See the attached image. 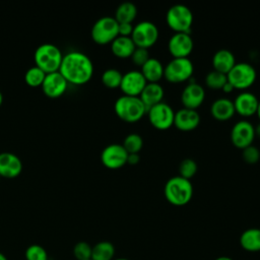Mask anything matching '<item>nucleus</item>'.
Returning <instances> with one entry per match:
<instances>
[{
  "mask_svg": "<svg viewBox=\"0 0 260 260\" xmlns=\"http://www.w3.org/2000/svg\"><path fill=\"white\" fill-rule=\"evenodd\" d=\"M140 161V155L139 153H128L127 157V165L135 166Z\"/></svg>",
  "mask_w": 260,
  "mask_h": 260,
  "instance_id": "38",
  "label": "nucleus"
},
{
  "mask_svg": "<svg viewBox=\"0 0 260 260\" xmlns=\"http://www.w3.org/2000/svg\"><path fill=\"white\" fill-rule=\"evenodd\" d=\"M197 170H198L197 162L193 158L187 157L181 160L179 165V176L185 179L191 180V178H193L196 175Z\"/></svg>",
  "mask_w": 260,
  "mask_h": 260,
  "instance_id": "32",
  "label": "nucleus"
},
{
  "mask_svg": "<svg viewBox=\"0 0 260 260\" xmlns=\"http://www.w3.org/2000/svg\"><path fill=\"white\" fill-rule=\"evenodd\" d=\"M194 49V41L190 34L174 32L168 41V50L173 58H189Z\"/></svg>",
  "mask_w": 260,
  "mask_h": 260,
  "instance_id": "12",
  "label": "nucleus"
},
{
  "mask_svg": "<svg viewBox=\"0 0 260 260\" xmlns=\"http://www.w3.org/2000/svg\"><path fill=\"white\" fill-rule=\"evenodd\" d=\"M254 129H255V136L260 138V122L256 126H254Z\"/></svg>",
  "mask_w": 260,
  "mask_h": 260,
  "instance_id": "40",
  "label": "nucleus"
},
{
  "mask_svg": "<svg viewBox=\"0 0 260 260\" xmlns=\"http://www.w3.org/2000/svg\"><path fill=\"white\" fill-rule=\"evenodd\" d=\"M128 152L123 147L122 144L112 143L107 145L101 153V161L102 164L112 170L120 169L127 165Z\"/></svg>",
  "mask_w": 260,
  "mask_h": 260,
  "instance_id": "13",
  "label": "nucleus"
},
{
  "mask_svg": "<svg viewBox=\"0 0 260 260\" xmlns=\"http://www.w3.org/2000/svg\"><path fill=\"white\" fill-rule=\"evenodd\" d=\"M90 260H91V259H90Z\"/></svg>",
  "mask_w": 260,
  "mask_h": 260,
  "instance_id": "47",
  "label": "nucleus"
},
{
  "mask_svg": "<svg viewBox=\"0 0 260 260\" xmlns=\"http://www.w3.org/2000/svg\"><path fill=\"white\" fill-rule=\"evenodd\" d=\"M147 81L140 70L132 69L127 71L122 76L120 89L125 95L139 96Z\"/></svg>",
  "mask_w": 260,
  "mask_h": 260,
  "instance_id": "15",
  "label": "nucleus"
},
{
  "mask_svg": "<svg viewBox=\"0 0 260 260\" xmlns=\"http://www.w3.org/2000/svg\"><path fill=\"white\" fill-rule=\"evenodd\" d=\"M256 115L259 119V122H260V100H259V104H258V108H257V112H256Z\"/></svg>",
  "mask_w": 260,
  "mask_h": 260,
  "instance_id": "42",
  "label": "nucleus"
},
{
  "mask_svg": "<svg viewBox=\"0 0 260 260\" xmlns=\"http://www.w3.org/2000/svg\"><path fill=\"white\" fill-rule=\"evenodd\" d=\"M236 114L234 103L229 98H218L210 105V115L217 121H228Z\"/></svg>",
  "mask_w": 260,
  "mask_h": 260,
  "instance_id": "20",
  "label": "nucleus"
},
{
  "mask_svg": "<svg viewBox=\"0 0 260 260\" xmlns=\"http://www.w3.org/2000/svg\"><path fill=\"white\" fill-rule=\"evenodd\" d=\"M113 260H129V259H127V258H115Z\"/></svg>",
  "mask_w": 260,
  "mask_h": 260,
  "instance_id": "45",
  "label": "nucleus"
},
{
  "mask_svg": "<svg viewBox=\"0 0 260 260\" xmlns=\"http://www.w3.org/2000/svg\"><path fill=\"white\" fill-rule=\"evenodd\" d=\"M230 137L233 145L239 149L252 145L256 137L254 125L246 119L237 121L231 129Z\"/></svg>",
  "mask_w": 260,
  "mask_h": 260,
  "instance_id": "11",
  "label": "nucleus"
},
{
  "mask_svg": "<svg viewBox=\"0 0 260 260\" xmlns=\"http://www.w3.org/2000/svg\"><path fill=\"white\" fill-rule=\"evenodd\" d=\"M34 59L36 66L46 73H51L59 71L63 55L57 46L45 43L36 49Z\"/></svg>",
  "mask_w": 260,
  "mask_h": 260,
  "instance_id": "4",
  "label": "nucleus"
},
{
  "mask_svg": "<svg viewBox=\"0 0 260 260\" xmlns=\"http://www.w3.org/2000/svg\"><path fill=\"white\" fill-rule=\"evenodd\" d=\"M228 82L226 74L215 70H210L204 77V84L212 90H221L222 86Z\"/></svg>",
  "mask_w": 260,
  "mask_h": 260,
  "instance_id": "28",
  "label": "nucleus"
},
{
  "mask_svg": "<svg viewBox=\"0 0 260 260\" xmlns=\"http://www.w3.org/2000/svg\"><path fill=\"white\" fill-rule=\"evenodd\" d=\"M137 7L133 2L125 1L118 5L115 10V19L118 23H133L137 17Z\"/></svg>",
  "mask_w": 260,
  "mask_h": 260,
  "instance_id": "26",
  "label": "nucleus"
},
{
  "mask_svg": "<svg viewBox=\"0 0 260 260\" xmlns=\"http://www.w3.org/2000/svg\"><path fill=\"white\" fill-rule=\"evenodd\" d=\"M2 102H3V95H2V92L0 91V106L2 105Z\"/></svg>",
  "mask_w": 260,
  "mask_h": 260,
  "instance_id": "44",
  "label": "nucleus"
},
{
  "mask_svg": "<svg viewBox=\"0 0 260 260\" xmlns=\"http://www.w3.org/2000/svg\"><path fill=\"white\" fill-rule=\"evenodd\" d=\"M193 185L191 180L181 176L170 178L164 187V195L169 203L174 206H184L188 204L193 197Z\"/></svg>",
  "mask_w": 260,
  "mask_h": 260,
  "instance_id": "2",
  "label": "nucleus"
},
{
  "mask_svg": "<svg viewBox=\"0 0 260 260\" xmlns=\"http://www.w3.org/2000/svg\"><path fill=\"white\" fill-rule=\"evenodd\" d=\"M59 72L67 82L82 85L93 75V64L90 58L79 51H71L63 56Z\"/></svg>",
  "mask_w": 260,
  "mask_h": 260,
  "instance_id": "1",
  "label": "nucleus"
},
{
  "mask_svg": "<svg viewBox=\"0 0 260 260\" xmlns=\"http://www.w3.org/2000/svg\"><path fill=\"white\" fill-rule=\"evenodd\" d=\"M115 253V247L111 242L101 241L92 246L91 260H113Z\"/></svg>",
  "mask_w": 260,
  "mask_h": 260,
  "instance_id": "27",
  "label": "nucleus"
},
{
  "mask_svg": "<svg viewBox=\"0 0 260 260\" xmlns=\"http://www.w3.org/2000/svg\"><path fill=\"white\" fill-rule=\"evenodd\" d=\"M0 260H8V259H7V257H6L4 254H2V253L0 252Z\"/></svg>",
  "mask_w": 260,
  "mask_h": 260,
  "instance_id": "43",
  "label": "nucleus"
},
{
  "mask_svg": "<svg viewBox=\"0 0 260 260\" xmlns=\"http://www.w3.org/2000/svg\"><path fill=\"white\" fill-rule=\"evenodd\" d=\"M205 88L196 81H190L181 92V103L184 108L197 110L205 100Z\"/></svg>",
  "mask_w": 260,
  "mask_h": 260,
  "instance_id": "14",
  "label": "nucleus"
},
{
  "mask_svg": "<svg viewBox=\"0 0 260 260\" xmlns=\"http://www.w3.org/2000/svg\"><path fill=\"white\" fill-rule=\"evenodd\" d=\"M149 123L157 130H168L174 125L175 111L171 105L161 102L147 110Z\"/></svg>",
  "mask_w": 260,
  "mask_h": 260,
  "instance_id": "10",
  "label": "nucleus"
},
{
  "mask_svg": "<svg viewBox=\"0 0 260 260\" xmlns=\"http://www.w3.org/2000/svg\"><path fill=\"white\" fill-rule=\"evenodd\" d=\"M194 16L192 10L184 4L172 5L166 13V22L175 32H186L191 35Z\"/></svg>",
  "mask_w": 260,
  "mask_h": 260,
  "instance_id": "5",
  "label": "nucleus"
},
{
  "mask_svg": "<svg viewBox=\"0 0 260 260\" xmlns=\"http://www.w3.org/2000/svg\"><path fill=\"white\" fill-rule=\"evenodd\" d=\"M158 37L159 30L156 24L149 20H142L134 25L130 38L136 47L148 50L157 42Z\"/></svg>",
  "mask_w": 260,
  "mask_h": 260,
  "instance_id": "9",
  "label": "nucleus"
},
{
  "mask_svg": "<svg viewBox=\"0 0 260 260\" xmlns=\"http://www.w3.org/2000/svg\"><path fill=\"white\" fill-rule=\"evenodd\" d=\"M122 145L128 153H139L143 147V138L138 133H129L125 136Z\"/></svg>",
  "mask_w": 260,
  "mask_h": 260,
  "instance_id": "30",
  "label": "nucleus"
},
{
  "mask_svg": "<svg viewBox=\"0 0 260 260\" xmlns=\"http://www.w3.org/2000/svg\"><path fill=\"white\" fill-rule=\"evenodd\" d=\"M214 260H234V259H232V258L229 257V256H219V257L215 258Z\"/></svg>",
  "mask_w": 260,
  "mask_h": 260,
  "instance_id": "41",
  "label": "nucleus"
},
{
  "mask_svg": "<svg viewBox=\"0 0 260 260\" xmlns=\"http://www.w3.org/2000/svg\"><path fill=\"white\" fill-rule=\"evenodd\" d=\"M123 73L116 68H108L106 69L101 77L103 84L109 88H117L120 87L122 81Z\"/></svg>",
  "mask_w": 260,
  "mask_h": 260,
  "instance_id": "29",
  "label": "nucleus"
},
{
  "mask_svg": "<svg viewBox=\"0 0 260 260\" xmlns=\"http://www.w3.org/2000/svg\"><path fill=\"white\" fill-rule=\"evenodd\" d=\"M110 45L112 53L120 59L130 58L136 48L130 37L122 36H118Z\"/></svg>",
  "mask_w": 260,
  "mask_h": 260,
  "instance_id": "25",
  "label": "nucleus"
},
{
  "mask_svg": "<svg viewBox=\"0 0 260 260\" xmlns=\"http://www.w3.org/2000/svg\"><path fill=\"white\" fill-rule=\"evenodd\" d=\"M243 250L251 253L260 252V229L250 228L245 230L239 239Z\"/></svg>",
  "mask_w": 260,
  "mask_h": 260,
  "instance_id": "24",
  "label": "nucleus"
},
{
  "mask_svg": "<svg viewBox=\"0 0 260 260\" xmlns=\"http://www.w3.org/2000/svg\"><path fill=\"white\" fill-rule=\"evenodd\" d=\"M91 250L92 246H90L87 242L81 241L76 243L73 247V255L76 260H90Z\"/></svg>",
  "mask_w": 260,
  "mask_h": 260,
  "instance_id": "34",
  "label": "nucleus"
},
{
  "mask_svg": "<svg viewBox=\"0 0 260 260\" xmlns=\"http://www.w3.org/2000/svg\"><path fill=\"white\" fill-rule=\"evenodd\" d=\"M22 171L20 158L12 152L0 153V176L5 178H15Z\"/></svg>",
  "mask_w": 260,
  "mask_h": 260,
  "instance_id": "19",
  "label": "nucleus"
},
{
  "mask_svg": "<svg viewBox=\"0 0 260 260\" xmlns=\"http://www.w3.org/2000/svg\"><path fill=\"white\" fill-rule=\"evenodd\" d=\"M134 25L132 23H119V36L131 37Z\"/></svg>",
  "mask_w": 260,
  "mask_h": 260,
  "instance_id": "37",
  "label": "nucleus"
},
{
  "mask_svg": "<svg viewBox=\"0 0 260 260\" xmlns=\"http://www.w3.org/2000/svg\"><path fill=\"white\" fill-rule=\"evenodd\" d=\"M46 74H47L46 72H44L41 68L35 65L26 70V72L24 73V80L29 86H32V87L41 86L45 79Z\"/></svg>",
  "mask_w": 260,
  "mask_h": 260,
  "instance_id": "31",
  "label": "nucleus"
},
{
  "mask_svg": "<svg viewBox=\"0 0 260 260\" xmlns=\"http://www.w3.org/2000/svg\"><path fill=\"white\" fill-rule=\"evenodd\" d=\"M200 121L201 117L197 110L182 107L175 112L174 126L180 131L190 132L199 126Z\"/></svg>",
  "mask_w": 260,
  "mask_h": 260,
  "instance_id": "17",
  "label": "nucleus"
},
{
  "mask_svg": "<svg viewBox=\"0 0 260 260\" xmlns=\"http://www.w3.org/2000/svg\"><path fill=\"white\" fill-rule=\"evenodd\" d=\"M226 78L228 82H230L235 89L243 91L254 84L257 78V71L255 67L248 62H237L226 73Z\"/></svg>",
  "mask_w": 260,
  "mask_h": 260,
  "instance_id": "7",
  "label": "nucleus"
},
{
  "mask_svg": "<svg viewBox=\"0 0 260 260\" xmlns=\"http://www.w3.org/2000/svg\"><path fill=\"white\" fill-rule=\"evenodd\" d=\"M67 84L68 82L63 77V75L59 71H55L46 74L41 86L44 93L47 96L55 99L62 95L65 92Z\"/></svg>",
  "mask_w": 260,
  "mask_h": 260,
  "instance_id": "18",
  "label": "nucleus"
},
{
  "mask_svg": "<svg viewBox=\"0 0 260 260\" xmlns=\"http://www.w3.org/2000/svg\"><path fill=\"white\" fill-rule=\"evenodd\" d=\"M236 63V57L234 53L229 49L217 50L211 58L212 69L223 74H226L235 66Z\"/></svg>",
  "mask_w": 260,
  "mask_h": 260,
  "instance_id": "22",
  "label": "nucleus"
},
{
  "mask_svg": "<svg viewBox=\"0 0 260 260\" xmlns=\"http://www.w3.org/2000/svg\"><path fill=\"white\" fill-rule=\"evenodd\" d=\"M150 58V55H149V51L147 49H144V48H138L136 47L134 52L132 53L130 59H131V62L137 66V67H142L146 61Z\"/></svg>",
  "mask_w": 260,
  "mask_h": 260,
  "instance_id": "36",
  "label": "nucleus"
},
{
  "mask_svg": "<svg viewBox=\"0 0 260 260\" xmlns=\"http://www.w3.org/2000/svg\"><path fill=\"white\" fill-rule=\"evenodd\" d=\"M25 260H49L48 252L44 247L38 244L28 246L24 252Z\"/></svg>",
  "mask_w": 260,
  "mask_h": 260,
  "instance_id": "33",
  "label": "nucleus"
},
{
  "mask_svg": "<svg viewBox=\"0 0 260 260\" xmlns=\"http://www.w3.org/2000/svg\"><path fill=\"white\" fill-rule=\"evenodd\" d=\"M243 160L248 165H255L260 159V150L255 145H249L242 149Z\"/></svg>",
  "mask_w": 260,
  "mask_h": 260,
  "instance_id": "35",
  "label": "nucleus"
},
{
  "mask_svg": "<svg viewBox=\"0 0 260 260\" xmlns=\"http://www.w3.org/2000/svg\"><path fill=\"white\" fill-rule=\"evenodd\" d=\"M115 114L126 123H136L147 113V108L139 96L121 95L114 104Z\"/></svg>",
  "mask_w": 260,
  "mask_h": 260,
  "instance_id": "3",
  "label": "nucleus"
},
{
  "mask_svg": "<svg viewBox=\"0 0 260 260\" xmlns=\"http://www.w3.org/2000/svg\"><path fill=\"white\" fill-rule=\"evenodd\" d=\"M0 177H1V176H0Z\"/></svg>",
  "mask_w": 260,
  "mask_h": 260,
  "instance_id": "46",
  "label": "nucleus"
},
{
  "mask_svg": "<svg viewBox=\"0 0 260 260\" xmlns=\"http://www.w3.org/2000/svg\"><path fill=\"white\" fill-rule=\"evenodd\" d=\"M90 35L99 45L111 44L119 36V23L114 16H102L92 24Z\"/></svg>",
  "mask_w": 260,
  "mask_h": 260,
  "instance_id": "8",
  "label": "nucleus"
},
{
  "mask_svg": "<svg viewBox=\"0 0 260 260\" xmlns=\"http://www.w3.org/2000/svg\"><path fill=\"white\" fill-rule=\"evenodd\" d=\"M164 70L165 65L160 60L154 57H150L140 68V71L147 82H158L164 78Z\"/></svg>",
  "mask_w": 260,
  "mask_h": 260,
  "instance_id": "23",
  "label": "nucleus"
},
{
  "mask_svg": "<svg viewBox=\"0 0 260 260\" xmlns=\"http://www.w3.org/2000/svg\"><path fill=\"white\" fill-rule=\"evenodd\" d=\"M233 103L237 114H239L241 117L249 118L256 115L259 99L253 92L243 90L235 96Z\"/></svg>",
  "mask_w": 260,
  "mask_h": 260,
  "instance_id": "16",
  "label": "nucleus"
},
{
  "mask_svg": "<svg viewBox=\"0 0 260 260\" xmlns=\"http://www.w3.org/2000/svg\"><path fill=\"white\" fill-rule=\"evenodd\" d=\"M165 89L159 82H147L141 91L139 98L147 110L162 102Z\"/></svg>",
  "mask_w": 260,
  "mask_h": 260,
  "instance_id": "21",
  "label": "nucleus"
},
{
  "mask_svg": "<svg viewBox=\"0 0 260 260\" xmlns=\"http://www.w3.org/2000/svg\"><path fill=\"white\" fill-rule=\"evenodd\" d=\"M234 89H235V88L233 87V85H232L230 82H226V83L222 86V88H221V90H222L224 93H231Z\"/></svg>",
  "mask_w": 260,
  "mask_h": 260,
  "instance_id": "39",
  "label": "nucleus"
},
{
  "mask_svg": "<svg viewBox=\"0 0 260 260\" xmlns=\"http://www.w3.org/2000/svg\"><path fill=\"white\" fill-rule=\"evenodd\" d=\"M194 64L190 58H172L164 70V78L174 84L189 81L193 77Z\"/></svg>",
  "mask_w": 260,
  "mask_h": 260,
  "instance_id": "6",
  "label": "nucleus"
}]
</instances>
